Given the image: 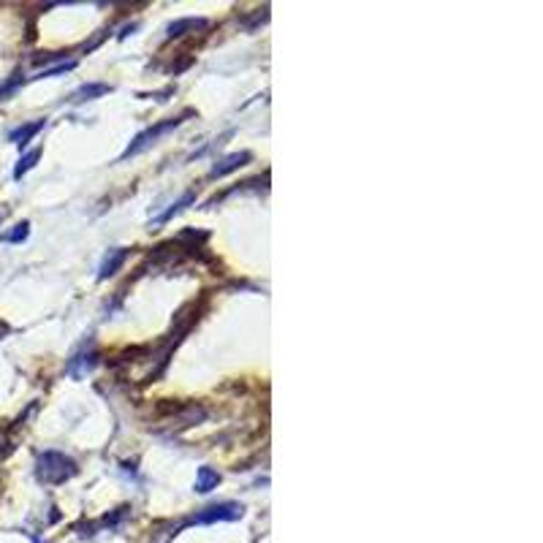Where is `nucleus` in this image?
Returning <instances> with one entry per match:
<instances>
[{"label": "nucleus", "mask_w": 543, "mask_h": 543, "mask_svg": "<svg viewBox=\"0 0 543 543\" xmlns=\"http://www.w3.org/2000/svg\"><path fill=\"white\" fill-rule=\"evenodd\" d=\"M79 472L77 462L60 451H44L36 462V475L41 483H49V486H58V483H66L68 478H74Z\"/></svg>", "instance_id": "f257e3e1"}, {"label": "nucleus", "mask_w": 543, "mask_h": 543, "mask_svg": "<svg viewBox=\"0 0 543 543\" xmlns=\"http://www.w3.org/2000/svg\"><path fill=\"white\" fill-rule=\"evenodd\" d=\"M177 125H182V117H171V120H163V123H157L153 128H147L144 134H139L131 144H128V150L123 153V160H128V157L139 155V153H144L147 147H153L157 139L163 136V134H168V131H174Z\"/></svg>", "instance_id": "f03ea898"}, {"label": "nucleus", "mask_w": 543, "mask_h": 543, "mask_svg": "<svg viewBox=\"0 0 543 543\" xmlns=\"http://www.w3.org/2000/svg\"><path fill=\"white\" fill-rule=\"evenodd\" d=\"M244 505L242 503H220V505H210L201 514H196L188 525H215V522H233L242 519Z\"/></svg>", "instance_id": "7ed1b4c3"}, {"label": "nucleus", "mask_w": 543, "mask_h": 543, "mask_svg": "<svg viewBox=\"0 0 543 543\" xmlns=\"http://www.w3.org/2000/svg\"><path fill=\"white\" fill-rule=\"evenodd\" d=\"M253 160L250 153H233V155H226L223 160H218L215 166H212V171H210V177H226V174H231L236 168H242V166H247Z\"/></svg>", "instance_id": "20e7f679"}, {"label": "nucleus", "mask_w": 543, "mask_h": 543, "mask_svg": "<svg viewBox=\"0 0 543 543\" xmlns=\"http://www.w3.org/2000/svg\"><path fill=\"white\" fill-rule=\"evenodd\" d=\"M125 261H128V250H125V247L109 250V255L103 258V264H101V269H98V277H101V280H106V277L117 275V272L123 269V264H125Z\"/></svg>", "instance_id": "39448f33"}, {"label": "nucleus", "mask_w": 543, "mask_h": 543, "mask_svg": "<svg viewBox=\"0 0 543 543\" xmlns=\"http://www.w3.org/2000/svg\"><path fill=\"white\" fill-rule=\"evenodd\" d=\"M95 364H98V353H95V351H87V353H79V356L71 359L68 372H71L74 378H84Z\"/></svg>", "instance_id": "423d86ee"}, {"label": "nucleus", "mask_w": 543, "mask_h": 543, "mask_svg": "<svg viewBox=\"0 0 543 543\" xmlns=\"http://www.w3.org/2000/svg\"><path fill=\"white\" fill-rule=\"evenodd\" d=\"M218 483H220V472H218V470H212V467H199V472H196V492L207 494V492L218 489Z\"/></svg>", "instance_id": "0eeeda50"}, {"label": "nucleus", "mask_w": 543, "mask_h": 543, "mask_svg": "<svg viewBox=\"0 0 543 543\" xmlns=\"http://www.w3.org/2000/svg\"><path fill=\"white\" fill-rule=\"evenodd\" d=\"M41 128H44V120H36V123L19 125V128H14V131H11V136H8V139H11L14 144L25 147V144H27V142H30V139H33V136H36V134L41 131Z\"/></svg>", "instance_id": "6e6552de"}, {"label": "nucleus", "mask_w": 543, "mask_h": 543, "mask_svg": "<svg viewBox=\"0 0 543 543\" xmlns=\"http://www.w3.org/2000/svg\"><path fill=\"white\" fill-rule=\"evenodd\" d=\"M193 201H196V193H193V190H188V193H185V196H182L179 201H174V204H171V207H168V210H166L163 215H157V218H155V226H163V223H168V220H171L174 215H179V212H182V210H185L188 204H193Z\"/></svg>", "instance_id": "1a4fd4ad"}, {"label": "nucleus", "mask_w": 543, "mask_h": 543, "mask_svg": "<svg viewBox=\"0 0 543 543\" xmlns=\"http://www.w3.org/2000/svg\"><path fill=\"white\" fill-rule=\"evenodd\" d=\"M199 27H207V22L204 19H179V22L168 25V38H179L188 30H199Z\"/></svg>", "instance_id": "9d476101"}, {"label": "nucleus", "mask_w": 543, "mask_h": 543, "mask_svg": "<svg viewBox=\"0 0 543 543\" xmlns=\"http://www.w3.org/2000/svg\"><path fill=\"white\" fill-rule=\"evenodd\" d=\"M109 92V84H84L74 92V103H81V101H92L98 95H106Z\"/></svg>", "instance_id": "9b49d317"}, {"label": "nucleus", "mask_w": 543, "mask_h": 543, "mask_svg": "<svg viewBox=\"0 0 543 543\" xmlns=\"http://www.w3.org/2000/svg\"><path fill=\"white\" fill-rule=\"evenodd\" d=\"M38 157H41V150H30L27 155L19 157V163H16V168H14V179H22V177L38 163Z\"/></svg>", "instance_id": "f8f14e48"}, {"label": "nucleus", "mask_w": 543, "mask_h": 543, "mask_svg": "<svg viewBox=\"0 0 543 543\" xmlns=\"http://www.w3.org/2000/svg\"><path fill=\"white\" fill-rule=\"evenodd\" d=\"M27 231H30V223H27V220H22L19 226H14V231L3 236V242H22V239H27Z\"/></svg>", "instance_id": "ddd939ff"}]
</instances>
